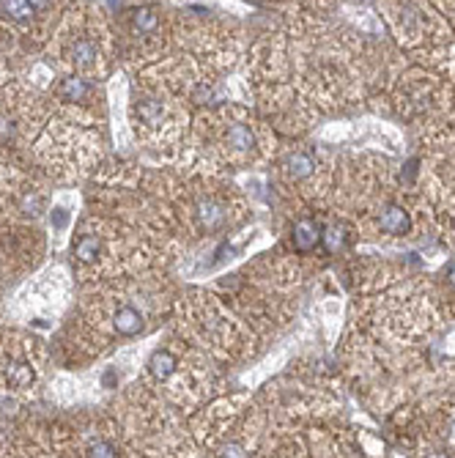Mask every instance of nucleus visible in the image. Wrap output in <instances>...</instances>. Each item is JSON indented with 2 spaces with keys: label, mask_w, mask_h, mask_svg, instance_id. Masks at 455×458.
I'll list each match as a JSON object with an SVG mask.
<instances>
[{
  "label": "nucleus",
  "mask_w": 455,
  "mask_h": 458,
  "mask_svg": "<svg viewBox=\"0 0 455 458\" xmlns=\"http://www.w3.org/2000/svg\"><path fill=\"white\" fill-rule=\"evenodd\" d=\"M379 228L390 236H406L412 228V217L403 206H387L381 215H379Z\"/></svg>",
  "instance_id": "1"
},
{
  "label": "nucleus",
  "mask_w": 455,
  "mask_h": 458,
  "mask_svg": "<svg viewBox=\"0 0 455 458\" xmlns=\"http://www.w3.org/2000/svg\"><path fill=\"white\" fill-rule=\"evenodd\" d=\"M318 241H321V228H318L313 220H302V223H296V228H293V247H296L299 252L313 250Z\"/></svg>",
  "instance_id": "2"
},
{
  "label": "nucleus",
  "mask_w": 455,
  "mask_h": 458,
  "mask_svg": "<svg viewBox=\"0 0 455 458\" xmlns=\"http://www.w3.org/2000/svg\"><path fill=\"white\" fill-rule=\"evenodd\" d=\"M113 327H115L121 335H137V332L143 329V316H140V310H135V307H121V310L115 313V318H113Z\"/></svg>",
  "instance_id": "3"
},
{
  "label": "nucleus",
  "mask_w": 455,
  "mask_h": 458,
  "mask_svg": "<svg viewBox=\"0 0 455 458\" xmlns=\"http://www.w3.org/2000/svg\"><path fill=\"white\" fill-rule=\"evenodd\" d=\"M162 113H165V107H162L159 99H140V102L135 105V118H137L140 124H159V121H162Z\"/></svg>",
  "instance_id": "4"
},
{
  "label": "nucleus",
  "mask_w": 455,
  "mask_h": 458,
  "mask_svg": "<svg viewBox=\"0 0 455 458\" xmlns=\"http://www.w3.org/2000/svg\"><path fill=\"white\" fill-rule=\"evenodd\" d=\"M148 371H151L154 379H159V382L170 379L173 371H176V360H173V354H168V351H157V354H151V360H148Z\"/></svg>",
  "instance_id": "5"
},
{
  "label": "nucleus",
  "mask_w": 455,
  "mask_h": 458,
  "mask_svg": "<svg viewBox=\"0 0 455 458\" xmlns=\"http://www.w3.org/2000/svg\"><path fill=\"white\" fill-rule=\"evenodd\" d=\"M0 11L11 19H16V22H30L33 14H36L30 0H0Z\"/></svg>",
  "instance_id": "6"
},
{
  "label": "nucleus",
  "mask_w": 455,
  "mask_h": 458,
  "mask_svg": "<svg viewBox=\"0 0 455 458\" xmlns=\"http://www.w3.org/2000/svg\"><path fill=\"white\" fill-rule=\"evenodd\" d=\"M228 143L233 146V149H238V151H249L252 146H255V135H252V129L249 127H244V124H233L230 129H228Z\"/></svg>",
  "instance_id": "7"
},
{
  "label": "nucleus",
  "mask_w": 455,
  "mask_h": 458,
  "mask_svg": "<svg viewBox=\"0 0 455 458\" xmlns=\"http://www.w3.org/2000/svg\"><path fill=\"white\" fill-rule=\"evenodd\" d=\"M198 212H201V223L206 228H220L225 223V209L220 204H214V201H203L198 206Z\"/></svg>",
  "instance_id": "8"
},
{
  "label": "nucleus",
  "mask_w": 455,
  "mask_h": 458,
  "mask_svg": "<svg viewBox=\"0 0 455 458\" xmlns=\"http://www.w3.org/2000/svg\"><path fill=\"white\" fill-rule=\"evenodd\" d=\"M33 379H36V373H33V368H30L27 362H16V365L8 371V384H11L14 390H25V387H30Z\"/></svg>",
  "instance_id": "9"
},
{
  "label": "nucleus",
  "mask_w": 455,
  "mask_h": 458,
  "mask_svg": "<svg viewBox=\"0 0 455 458\" xmlns=\"http://www.w3.org/2000/svg\"><path fill=\"white\" fill-rule=\"evenodd\" d=\"M313 160L307 157V154H293L288 162H285V171H288V176L291 179H304V176H310L313 173Z\"/></svg>",
  "instance_id": "10"
},
{
  "label": "nucleus",
  "mask_w": 455,
  "mask_h": 458,
  "mask_svg": "<svg viewBox=\"0 0 455 458\" xmlns=\"http://www.w3.org/2000/svg\"><path fill=\"white\" fill-rule=\"evenodd\" d=\"M99 239L96 236H82L77 244H74V255H77V261H82V263H91V261H96V255H99Z\"/></svg>",
  "instance_id": "11"
},
{
  "label": "nucleus",
  "mask_w": 455,
  "mask_h": 458,
  "mask_svg": "<svg viewBox=\"0 0 455 458\" xmlns=\"http://www.w3.org/2000/svg\"><path fill=\"white\" fill-rule=\"evenodd\" d=\"M60 94H63L69 102H82V99L88 96V85H85V80H80V77H66V80L60 83Z\"/></svg>",
  "instance_id": "12"
},
{
  "label": "nucleus",
  "mask_w": 455,
  "mask_h": 458,
  "mask_svg": "<svg viewBox=\"0 0 455 458\" xmlns=\"http://www.w3.org/2000/svg\"><path fill=\"white\" fill-rule=\"evenodd\" d=\"M71 61L77 63V66H91L93 61H96V44L93 41H77L74 47H71Z\"/></svg>",
  "instance_id": "13"
},
{
  "label": "nucleus",
  "mask_w": 455,
  "mask_h": 458,
  "mask_svg": "<svg viewBox=\"0 0 455 458\" xmlns=\"http://www.w3.org/2000/svg\"><path fill=\"white\" fill-rule=\"evenodd\" d=\"M132 25H135V30H140V33H154L157 25H159V19H157V14H154L151 8H137V11L132 14Z\"/></svg>",
  "instance_id": "14"
},
{
  "label": "nucleus",
  "mask_w": 455,
  "mask_h": 458,
  "mask_svg": "<svg viewBox=\"0 0 455 458\" xmlns=\"http://www.w3.org/2000/svg\"><path fill=\"white\" fill-rule=\"evenodd\" d=\"M321 239H324V244H326V252H335V250H340V247L346 244V233H343V228H337V226L324 230Z\"/></svg>",
  "instance_id": "15"
},
{
  "label": "nucleus",
  "mask_w": 455,
  "mask_h": 458,
  "mask_svg": "<svg viewBox=\"0 0 455 458\" xmlns=\"http://www.w3.org/2000/svg\"><path fill=\"white\" fill-rule=\"evenodd\" d=\"M88 456L110 458V456H118V450H115V445H110V442H96V445L88 448Z\"/></svg>",
  "instance_id": "16"
},
{
  "label": "nucleus",
  "mask_w": 455,
  "mask_h": 458,
  "mask_svg": "<svg viewBox=\"0 0 455 458\" xmlns=\"http://www.w3.org/2000/svg\"><path fill=\"white\" fill-rule=\"evenodd\" d=\"M447 277H450V283L455 285V261L450 263V266H447Z\"/></svg>",
  "instance_id": "17"
}]
</instances>
